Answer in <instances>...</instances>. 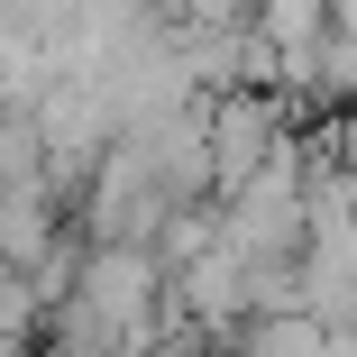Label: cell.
<instances>
[{
	"label": "cell",
	"mask_w": 357,
	"mask_h": 357,
	"mask_svg": "<svg viewBox=\"0 0 357 357\" xmlns=\"http://www.w3.org/2000/svg\"><path fill=\"white\" fill-rule=\"evenodd\" d=\"M284 147L275 137V101H257V92H229L220 110H211V165H220V192H238L266 156Z\"/></svg>",
	"instance_id": "1"
},
{
	"label": "cell",
	"mask_w": 357,
	"mask_h": 357,
	"mask_svg": "<svg viewBox=\"0 0 357 357\" xmlns=\"http://www.w3.org/2000/svg\"><path fill=\"white\" fill-rule=\"evenodd\" d=\"M46 229H55V220H46V192H37V183H19L10 202H0V248H10V257H37Z\"/></svg>",
	"instance_id": "2"
}]
</instances>
